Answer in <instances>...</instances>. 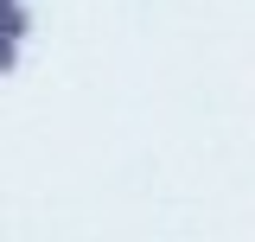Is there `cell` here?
Listing matches in <instances>:
<instances>
[{"instance_id":"cell-1","label":"cell","mask_w":255,"mask_h":242,"mask_svg":"<svg viewBox=\"0 0 255 242\" xmlns=\"http://www.w3.org/2000/svg\"><path fill=\"white\" fill-rule=\"evenodd\" d=\"M0 38H32V13H26V0H13V6H0Z\"/></svg>"},{"instance_id":"cell-2","label":"cell","mask_w":255,"mask_h":242,"mask_svg":"<svg viewBox=\"0 0 255 242\" xmlns=\"http://www.w3.org/2000/svg\"><path fill=\"white\" fill-rule=\"evenodd\" d=\"M13 70H19V45H13V38H0V77H13Z\"/></svg>"},{"instance_id":"cell-3","label":"cell","mask_w":255,"mask_h":242,"mask_svg":"<svg viewBox=\"0 0 255 242\" xmlns=\"http://www.w3.org/2000/svg\"><path fill=\"white\" fill-rule=\"evenodd\" d=\"M0 6H13V0H0Z\"/></svg>"}]
</instances>
